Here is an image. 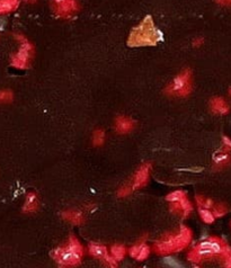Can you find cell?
Masks as SVG:
<instances>
[{
  "label": "cell",
  "instance_id": "obj_3",
  "mask_svg": "<svg viewBox=\"0 0 231 268\" xmlns=\"http://www.w3.org/2000/svg\"><path fill=\"white\" fill-rule=\"evenodd\" d=\"M161 34L155 26L152 18L147 16L140 24L136 26L129 36L127 44L133 47L152 46L160 41Z\"/></svg>",
  "mask_w": 231,
  "mask_h": 268
},
{
  "label": "cell",
  "instance_id": "obj_13",
  "mask_svg": "<svg viewBox=\"0 0 231 268\" xmlns=\"http://www.w3.org/2000/svg\"><path fill=\"white\" fill-rule=\"evenodd\" d=\"M39 208V198H37L36 193L30 192L28 195H26L24 206H23V212L24 213H34Z\"/></svg>",
  "mask_w": 231,
  "mask_h": 268
},
{
  "label": "cell",
  "instance_id": "obj_12",
  "mask_svg": "<svg viewBox=\"0 0 231 268\" xmlns=\"http://www.w3.org/2000/svg\"><path fill=\"white\" fill-rule=\"evenodd\" d=\"M231 164V157L229 152H225L223 150L219 151L213 157V169L221 170Z\"/></svg>",
  "mask_w": 231,
  "mask_h": 268
},
{
  "label": "cell",
  "instance_id": "obj_18",
  "mask_svg": "<svg viewBox=\"0 0 231 268\" xmlns=\"http://www.w3.org/2000/svg\"><path fill=\"white\" fill-rule=\"evenodd\" d=\"M110 253H111L110 256L112 257L113 259L116 260V261H121L126 255V248L122 245H115L111 248Z\"/></svg>",
  "mask_w": 231,
  "mask_h": 268
},
{
  "label": "cell",
  "instance_id": "obj_17",
  "mask_svg": "<svg viewBox=\"0 0 231 268\" xmlns=\"http://www.w3.org/2000/svg\"><path fill=\"white\" fill-rule=\"evenodd\" d=\"M19 6V0H0V15L15 12Z\"/></svg>",
  "mask_w": 231,
  "mask_h": 268
},
{
  "label": "cell",
  "instance_id": "obj_10",
  "mask_svg": "<svg viewBox=\"0 0 231 268\" xmlns=\"http://www.w3.org/2000/svg\"><path fill=\"white\" fill-rule=\"evenodd\" d=\"M150 253H151V248H150L149 246L144 243L134 245L133 247L129 250V254H130V256L133 257V258H136L139 261H142L144 259H147L150 255Z\"/></svg>",
  "mask_w": 231,
  "mask_h": 268
},
{
  "label": "cell",
  "instance_id": "obj_16",
  "mask_svg": "<svg viewBox=\"0 0 231 268\" xmlns=\"http://www.w3.org/2000/svg\"><path fill=\"white\" fill-rule=\"evenodd\" d=\"M174 203H177L179 206V210H181V214L184 218H187L191 214V212L193 211V205L191 201L189 200V197H187V194L184 192V194H183L178 200H177L176 202Z\"/></svg>",
  "mask_w": 231,
  "mask_h": 268
},
{
  "label": "cell",
  "instance_id": "obj_14",
  "mask_svg": "<svg viewBox=\"0 0 231 268\" xmlns=\"http://www.w3.org/2000/svg\"><path fill=\"white\" fill-rule=\"evenodd\" d=\"M88 253L90 256L95 257V258H98L101 260H105L107 257L110 256L109 250L105 247V246L96 243H91L88 246Z\"/></svg>",
  "mask_w": 231,
  "mask_h": 268
},
{
  "label": "cell",
  "instance_id": "obj_4",
  "mask_svg": "<svg viewBox=\"0 0 231 268\" xmlns=\"http://www.w3.org/2000/svg\"><path fill=\"white\" fill-rule=\"evenodd\" d=\"M52 258L55 259L60 268H72L80 264L84 256V247L80 241L71 235L68 243L52 251Z\"/></svg>",
  "mask_w": 231,
  "mask_h": 268
},
{
  "label": "cell",
  "instance_id": "obj_15",
  "mask_svg": "<svg viewBox=\"0 0 231 268\" xmlns=\"http://www.w3.org/2000/svg\"><path fill=\"white\" fill-rule=\"evenodd\" d=\"M62 218L68 222L76 224V226H79V224H83L85 222L84 214L76 210H68L62 212Z\"/></svg>",
  "mask_w": 231,
  "mask_h": 268
},
{
  "label": "cell",
  "instance_id": "obj_9",
  "mask_svg": "<svg viewBox=\"0 0 231 268\" xmlns=\"http://www.w3.org/2000/svg\"><path fill=\"white\" fill-rule=\"evenodd\" d=\"M115 131L119 134H127L134 130L136 127V122H134L131 117L125 115L117 116L114 122Z\"/></svg>",
  "mask_w": 231,
  "mask_h": 268
},
{
  "label": "cell",
  "instance_id": "obj_7",
  "mask_svg": "<svg viewBox=\"0 0 231 268\" xmlns=\"http://www.w3.org/2000/svg\"><path fill=\"white\" fill-rule=\"evenodd\" d=\"M52 9L60 18H69L79 12L77 0H51Z\"/></svg>",
  "mask_w": 231,
  "mask_h": 268
},
{
  "label": "cell",
  "instance_id": "obj_31",
  "mask_svg": "<svg viewBox=\"0 0 231 268\" xmlns=\"http://www.w3.org/2000/svg\"><path fill=\"white\" fill-rule=\"evenodd\" d=\"M194 268H200V267H198V266H195V267H194Z\"/></svg>",
  "mask_w": 231,
  "mask_h": 268
},
{
  "label": "cell",
  "instance_id": "obj_28",
  "mask_svg": "<svg viewBox=\"0 0 231 268\" xmlns=\"http://www.w3.org/2000/svg\"><path fill=\"white\" fill-rule=\"evenodd\" d=\"M203 43H204L203 37H196V39L193 40V46H194V47H200V46L203 45Z\"/></svg>",
  "mask_w": 231,
  "mask_h": 268
},
{
  "label": "cell",
  "instance_id": "obj_24",
  "mask_svg": "<svg viewBox=\"0 0 231 268\" xmlns=\"http://www.w3.org/2000/svg\"><path fill=\"white\" fill-rule=\"evenodd\" d=\"M220 262H221L223 268H231V247H229L228 250L225 251Z\"/></svg>",
  "mask_w": 231,
  "mask_h": 268
},
{
  "label": "cell",
  "instance_id": "obj_1",
  "mask_svg": "<svg viewBox=\"0 0 231 268\" xmlns=\"http://www.w3.org/2000/svg\"><path fill=\"white\" fill-rule=\"evenodd\" d=\"M230 246L221 238L211 235L208 239L201 241L187 254V259L195 264H201L209 260H221L222 256Z\"/></svg>",
  "mask_w": 231,
  "mask_h": 268
},
{
  "label": "cell",
  "instance_id": "obj_23",
  "mask_svg": "<svg viewBox=\"0 0 231 268\" xmlns=\"http://www.w3.org/2000/svg\"><path fill=\"white\" fill-rule=\"evenodd\" d=\"M14 100V94L12 90L3 89L0 90V104H9Z\"/></svg>",
  "mask_w": 231,
  "mask_h": 268
},
{
  "label": "cell",
  "instance_id": "obj_5",
  "mask_svg": "<svg viewBox=\"0 0 231 268\" xmlns=\"http://www.w3.org/2000/svg\"><path fill=\"white\" fill-rule=\"evenodd\" d=\"M193 89V73L191 69H183L165 88V94L171 97H186Z\"/></svg>",
  "mask_w": 231,
  "mask_h": 268
},
{
  "label": "cell",
  "instance_id": "obj_26",
  "mask_svg": "<svg viewBox=\"0 0 231 268\" xmlns=\"http://www.w3.org/2000/svg\"><path fill=\"white\" fill-rule=\"evenodd\" d=\"M222 150L225 152H229L231 151V140L228 137H222Z\"/></svg>",
  "mask_w": 231,
  "mask_h": 268
},
{
  "label": "cell",
  "instance_id": "obj_2",
  "mask_svg": "<svg viewBox=\"0 0 231 268\" xmlns=\"http://www.w3.org/2000/svg\"><path fill=\"white\" fill-rule=\"evenodd\" d=\"M192 230L182 226L177 233H168L153 245V251L159 255H170L184 250L192 241Z\"/></svg>",
  "mask_w": 231,
  "mask_h": 268
},
{
  "label": "cell",
  "instance_id": "obj_22",
  "mask_svg": "<svg viewBox=\"0 0 231 268\" xmlns=\"http://www.w3.org/2000/svg\"><path fill=\"white\" fill-rule=\"evenodd\" d=\"M212 213L214 218H222L223 216L228 213V206L224 204V203H214V205L212 207Z\"/></svg>",
  "mask_w": 231,
  "mask_h": 268
},
{
  "label": "cell",
  "instance_id": "obj_19",
  "mask_svg": "<svg viewBox=\"0 0 231 268\" xmlns=\"http://www.w3.org/2000/svg\"><path fill=\"white\" fill-rule=\"evenodd\" d=\"M106 134L103 128H96L91 136V142H93L94 147H101L105 143Z\"/></svg>",
  "mask_w": 231,
  "mask_h": 268
},
{
  "label": "cell",
  "instance_id": "obj_11",
  "mask_svg": "<svg viewBox=\"0 0 231 268\" xmlns=\"http://www.w3.org/2000/svg\"><path fill=\"white\" fill-rule=\"evenodd\" d=\"M210 110L212 113L218 115H225L230 112V106L223 98L214 97L210 100Z\"/></svg>",
  "mask_w": 231,
  "mask_h": 268
},
{
  "label": "cell",
  "instance_id": "obj_29",
  "mask_svg": "<svg viewBox=\"0 0 231 268\" xmlns=\"http://www.w3.org/2000/svg\"><path fill=\"white\" fill-rule=\"evenodd\" d=\"M25 2H29V3H35L36 0H25Z\"/></svg>",
  "mask_w": 231,
  "mask_h": 268
},
{
  "label": "cell",
  "instance_id": "obj_6",
  "mask_svg": "<svg viewBox=\"0 0 231 268\" xmlns=\"http://www.w3.org/2000/svg\"><path fill=\"white\" fill-rule=\"evenodd\" d=\"M15 40L19 42L18 51L12 56L10 64L17 69H28L34 56V45L23 34H15Z\"/></svg>",
  "mask_w": 231,
  "mask_h": 268
},
{
  "label": "cell",
  "instance_id": "obj_21",
  "mask_svg": "<svg viewBox=\"0 0 231 268\" xmlns=\"http://www.w3.org/2000/svg\"><path fill=\"white\" fill-rule=\"evenodd\" d=\"M195 201H196V204L198 207L208 208V210H212V207L214 205L213 200H211V198H209V197H206V196H202V195H196Z\"/></svg>",
  "mask_w": 231,
  "mask_h": 268
},
{
  "label": "cell",
  "instance_id": "obj_27",
  "mask_svg": "<svg viewBox=\"0 0 231 268\" xmlns=\"http://www.w3.org/2000/svg\"><path fill=\"white\" fill-rule=\"evenodd\" d=\"M166 262L173 268H184V266H183L178 260H176L174 258H166Z\"/></svg>",
  "mask_w": 231,
  "mask_h": 268
},
{
  "label": "cell",
  "instance_id": "obj_8",
  "mask_svg": "<svg viewBox=\"0 0 231 268\" xmlns=\"http://www.w3.org/2000/svg\"><path fill=\"white\" fill-rule=\"evenodd\" d=\"M150 170H151V165L150 164H143L140 167L138 168V170L134 174L132 181L130 183V186L132 191H136L141 189V187L146 186L150 178Z\"/></svg>",
  "mask_w": 231,
  "mask_h": 268
},
{
  "label": "cell",
  "instance_id": "obj_30",
  "mask_svg": "<svg viewBox=\"0 0 231 268\" xmlns=\"http://www.w3.org/2000/svg\"><path fill=\"white\" fill-rule=\"evenodd\" d=\"M229 94H230V97H231V88H230V90H229Z\"/></svg>",
  "mask_w": 231,
  "mask_h": 268
},
{
  "label": "cell",
  "instance_id": "obj_20",
  "mask_svg": "<svg viewBox=\"0 0 231 268\" xmlns=\"http://www.w3.org/2000/svg\"><path fill=\"white\" fill-rule=\"evenodd\" d=\"M198 214H200V218L204 223L212 224L214 221H216V218H214L212 211L208 210V208L198 207Z\"/></svg>",
  "mask_w": 231,
  "mask_h": 268
},
{
  "label": "cell",
  "instance_id": "obj_25",
  "mask_svg": "<svg viewBox=\"0 0 231 268\" xmlns=\"http://www.w3.org/2000/svg\"><path fill=\"white\" fill-rule=\"evenodd\" d=\"M133 191L131 189V186L130 184H127V185H124V186H122L121 189L119 190V192H117V195H119V197H126L131 194Z\"/></svg>",
  "mask_w": 231,
  "mask_h": 268
}]
</instances>
